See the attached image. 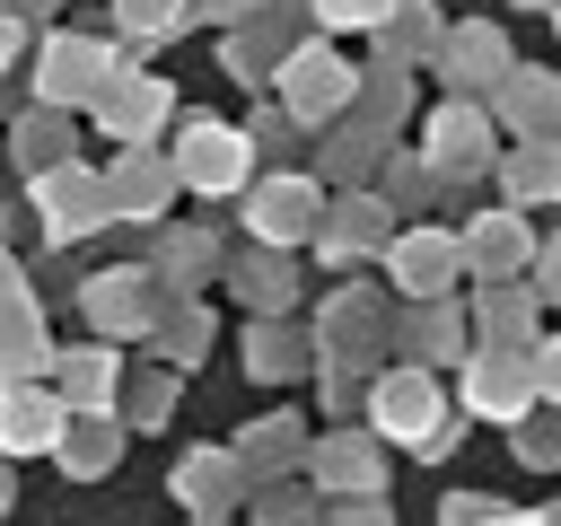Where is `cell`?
I'll return each mask as SVG.
<instances>
[{"mask_svg": "<svg viewBox=\"0 0 561 526\" xmlns=\"http://www.w3.org/2000/svg\"><path fill=\"white\" fill-rule=\"evenodd\" d=\"M167 167H175V184H184V193H237V184H245V167H254V140H245L237 123L193 114Z\"/></svg>", "mask_w": 561, "mask_h": 526, "instance_id": "6da1fadb", "label": "cell"}, {"mask_svg": "<svg viewBox=\"0 0 561 526\" xmlns=\"http://www.w3.org/2000/svg\"><path fill=\"white\" fill-rule=\"evenodd\" d=\"M35 210H44V237L53 245H79V237H96L114 219L105 175H88V167H35Z\"/></svg>", "mask_w": 561, "mask_h": 526, "instance_id": "7a4b0ae2", "label": "cell"}, {"mask_svg": "<svg viewBox=\"0 0 561 526\" xmlns=\"http://www.w3.org/2000/svg\"><path fill=\"white\" fill-rule=\"evenodd\" d=\"M298 465H307V482H316L324 500H377V491H386V456H377L368 430H333V438H316Z\"/></svg>", "mask_w": 561, "mask_h": 526, "instance_id": "3957f363", "label": "cell"}, {"mask_svg": "<svg viewBox=\"0 0 561 526\" xmlns=\"http://www.w3.org/2000/svg\"><path fill=\"white\" fill-rule=\"evenodd\" d=\"M88 105H96V123H105L114 140H149V132L175 114V88H167L158 70H123V61H114V70H105V88H96Z\"/></svg>", "mask_w": 561, "mask_h": 526, "instance_id": "277c9868", "label": "cell"}, {"mask_svg": "<svg viewBox=\"0 0 561 526\" xmlns=\"http://www.w3.org/2000/svg\"><path fill=\"white\" fill-rule=\"evenodd\" d=\"M465 412L473 421H526L535 412V377H526V351H465Z\"/></svg>", "mask_w": 561, "mask_h": 526, "instance_id": "5b68a950", "label": "cell"}, {"mask_svg": "<svg viewBox=\"0 0 561 526\" xmlns=\"http://www.w3.org/2000/svg\"><path fill=\"white\" fill-rule=\"evenodd\" d=\"M438 412H447V403H438V386H430L421 359H412V368H386V377L368 386V430L394 438V447H421V430H430Z\"/></svg>", "mask_w": 561, "mask_h": 526, "instance_id": "8992f818", "label": "cell"}, {"mask_svg": "<svg viewBox=\"0 0 561 526\" xmlns=\"http://www.w3.org/2000/svg\"><path fill=\"white\" fill-rule=\"evenodd\" d=\"M359 96V70H342L324 44H298L289 61H280V105L298 114V123H324V114H342Z\"/></svg>", "mask_w": 561, "mask_h": 526, "instance_id": "52a82bcc", "label": "cell"}, {"mask_svg": "<svg viewBox=\"0 0 561 526\" xmlns=\"http://www.w3.org/2000/svg\"><path fill=\"white\" fill-rule=\"evenodd\" d=\"M316 219H324V193H316L307 175H272V184L245 193V228H254L263 245H307Z\"/></svg>", "mask_w": 561, "mask_h": 526, "instance_id": "ba28073f", "label": "cell"}, {"mask_svg": "<svg viewBox=\"0 0 561 526\" xmlns=\"http://www.w3.org/2000/svg\"><path fill=\"white\" fill-rule=\"evenodd\" d=\"M61 421H70V403H61L44 377H18V386H0V456H53Z\"/></svg>", "mask_w": 561, "mask_h": 526, "instance_id": "9c48e42d", "label": "cell"}, {"mask_svg": "<svg viewBox=\"0 0 561 526\" xmlns=\"http://www.w3.org/2000/svg\"><path fill=\"white\" fill-rule=\"evenodd\" d=\"M386 272H394L403 298H447V281H456L465 263H456V237H447V228H394V237H386Z\"/></svg>", "mask_w": 561, "mask_h": 526, "instance_id": "30bf717a", "label": "cell"}, {"mask_svg": "<svg viewBox=\"0 0 561 526\" xmlns=\"http://www.w3.org/2000/svg\"><path fill=\"white\" fill-rule=\"evenodd\" d=\"M105 70H114L105 44H88V35H53V44H44V70H35V96H44V105H88V96L105 88Z\"/></svg>", "mask_w": 561, "mask_h": 526, "instance_id": "8fae6325", "label": "cell"}, {"mask_svg": "<svg viewBox=\"0 0 561 526\" xmlns=\"http://www.w3.org/2000/svg\"><path fill=\"white\" fill-rule=\"evenodd\" d=\"M175 500H184V517H228L254 482H245V465L228 456V447H193L184 465H175V482H167Z\"/></svg>", "mask_w": 561, "mask_h": 526, "instance_id": "7c38bea8", "label": "cell"}, {"mask_svg": "<svg viewBox=\"0 0 561 526\" xmlns=\"http://www.w3.org/2000/svg\"><path fill=\"white\" fill-rule=\"evenodd\" d=\"M394 237V210L377 202V193H342V202H324V219H316V245L333 254V263H359V254H377Z\"/></svg>", "mask_w": 561, "mask_h": 526, "instance_id": "4fadbf2b", "label": "cell"}, {"mask_svg": "<svg viewBox=\"0 0 561 526\" xmlns=\"http://www.w3.org/2000/svg\"><path fill=\"white\" fill-rule=\"evenodd\" d=\"M79 307H88V324H96V342H131V333H149V272H96L88 289H79Z\"/></svg>", "mask_w": 561, "mask_h": 526, "instance_id": "5bb4252c", "label": "cell"}, {"mask_svg": "<svg viewBox=\"0 0 561 526\" xmlns=\"http://www.w3.org/2000/svg\"><path fill=\"white\" fill-rule=\"evenodd\" d=\"M430 175H482L491 167V114L482 105H447L438 123H430V158H421Z\"/></svg>", "mask_w": 561, "mask_h": 526, "instance_id": "9a60e30c", "label": "cell"}, {"mask_svg": "<svg viewBox=\"0 0 561 526\" xmlns=\"http://www.w3.org/2000/svg\"><path fill=\"white\" fill-rule=\"evenodd\" d=\"M526 254H535V245H526V219H517V210H482V219L456 237V263H465L473 281H508Z\"/></svg>", "mask_w": 561, "mask_h": 526, "instance_id": "2e32d148", "label": "cell"}, {"mask_svg": "<svg viewBox=\"0 0 561 526\" xmlns=\"http://www.w3.org/2000/svg\"><path fill=\"white\" fill-rule=\"evenodd\" d=\"M114 377H123V359H114L105 342H88V351H53V395H61L70 412H114Z\"/></svg>", "mask_w": 561, "mask_h": 526, "instance_id": "e0dca14e", "label": "cell"}, {"mask_svg": "<svg viewBox=\"0 0 561 526\" xmlns=\"http://www.w3.org/2000/svg\"><path fill=\"white\" fill-rule=\"evenodd\" d=\"M53 456H61L70 482H96V473H114V456H123V421H114V412H70L61 438H53Z\"/></svg>", "mask_w": 561, "mask_h": 526, "instance_id": "ac0fdd59", "label": "cell"}, {"mask_svg": "<svg viewBox=\"0 0 561 526\" xmlns=\"http://www.w3.org/2000/svg\"><path fill=\"white\" fill-rule=\"evenodd\" d=\"M473 333H482V351H526V342H535V289H517V281H482V298H473Z\"/></svg>", "mask_w": 561, "mask_h": 526, "instance_id": "d6986e66", "label": "cell"}, {"mask_svg": "<svg viewBox=\"0 0 561 526\" xmlns=\"http://www.w3.org/2000/svg\"><path fill=\"white\" fill-rule=\"evenodd\" d=\"M167 193H175V167H167V158H140V140H131V158L105 175L114 219H158V210H167Z\"/></svg>", "mask_w": 561, "mask_h": 526, "instance_id": "ffe728a7", "label": "cell"}, {"mask_svg": "<svg viewBox=\"0 0 561 526\" xmlns=\"http://www.w3.org/2000/svg\"><path fill=\"white\" fill-rule=\"evenodd\" d=\"M228 456L245 465V482H280V473L307 456V430H298V412H272V421H254V430H245Z\"/></svg>", "mask_w": 561, "mask_h": 526, "instance_id": "44dd1931", "label": "cell"}, {"mask_svg": "<svg viewBox=\"0 0 561 526\" xmlns=\"http://www.w3.org/2000/svg\"><path fill=\"white\" fill-rule=\"evenodd\" d=\"M298 368H316V333H289V324H254L245 333V377H263V386H280V377H298Z\"/></svg>", "mask_w": 561, "mask_h": 526, "instance_id": "7402d4cb", "label": "cell"}, {"mask_svg": "<svg viewBox=\"0 0 561 526\" xmlns=\"http://www.w3.org/2000/svg\"><path fill=\"white\" fill-rule=\"evenodd\" d=\"M44 368H53V342H44V316H35V298H26V307L0 316V386L44 377Z\"/></svg>", "mask_w": 561, "mask_h": 526, "instance_id": "603a6c76", "label": "cell"}, {"mask_svg": "<svg viewBox=\"0 0 561 526\" xmlns=\"http://www.w3.org/2000/svg\"><path fill=\"white\" fill-rule=\"evenodd\" d=\"M438 70H447L456 88H491V79L508 70V44H500L491 26H456V35H447V53H438Z\"/></svg>", "mask_w": 561, "mask_h": 526, "instance_id": "cb8c5ba5", "label": "cell"}, {"mask_svg": "<svg viewBox=\"0 0 561 526\" xmlns=\"http://www.w3.org/2000/svg\"><path fill=\"white\" fill-rule=\"evenodd\" d=\"M237 298H245V307H263V316H272V307L289 316V298H298L289 245H263V254H245V263H237Z\"/></svg>", "mask_w": 561, "mask_h": 526, "instance_id": "d4e9b609", "label": "cell"}, {"mask_svg": "<svg viewBox=\"0 0 561 526\" xmlns=\"http://www.w3.org/2000/svg\"><path fill=\"white\" fill-rule=\"evenodd\" d=\"M508 202H517V210H526V202H561V140L526 132V149L508 158Z\"/></svg>", "mask_w": 561, "mask_h": 526, "instance_id": "484cf974", "label": "cell"}, {"mask_svg": "<svg viewBox=\"0 0 561 526\" xmlns=\"http://www.w3.org/2000/svg\"><path fill=\"white\" fill-rule=\"evenodd\" d=\"M491 96H500V114H508L517 132H543V123H561V88H552V79L500 70V79H491Z\"/></svg>", "mask_w": 561, "mask_h": 526, "instance_id": "4316f807", "label": "cell"}, {"mask_svg": "<svg viewBox=\"0 0 561 526\" xmlns=\"http://www.w3.org/2000/svg\"><path fill=\"white\" fill-rule=\"evenodd\" d=\"M403 342L421 351V368H430V359H465V316L438 307V298H421V316L403 324Z\"/></svg>", "mask_w": 561, "mask_h": 526, "instance_id": "83f0119b", "label": "cell"}, {"mask_svg": "<svg viewBox=\"0 0 561 526\" xmlns=\"http://www.w3.org/2000/svg\"><path fill=\"white\" fill-rule=\"evenodd\" d=\"M377 333H386V316H377L368 298L342 289V298L324 307V324H316V351H351V342H377Z\"/></svg>", "mask_w": 561, "mask_h": 526, "instance_id": "f1b7e54d", "label": "cell"}, {"mask_svg": "<svg viewBox=\"0 0 561 526\" xmlns=\"http://www.w3.org/2000/svg\"><path fill=\"white\" fill-rule=\"evenodd\" d=\"M210 263H219V254H210V237H167V245H158V272H149V281H167V289L184 298V289H193V272H210Z\"/></svg>", "mask_w": 561, "mask_h": 526, "instance_id": "f546056e", "label": "cell"}, {"mask_svg": "<svg viewBox=\"0 0 561 526\" xmlns=\"http://www.w3.org/2000/svg\"><path fill=\"white\" fill-rule=\"evenodd\" d=\"M254 526H316V500L307 491H280V482H254Z\"/></svg>", "mask_w": 561, "mask_h": 526, "instance_id": "4dcf8cb0", "label": "cell"}, {"mask_svg": "<svg viewBox=\"0 0 561 526\" xmlns=\"http://www.w3.org/2000/svg\"><path fill=\"white\" fill-rule=\"evenodd\" d=\"M508 430H517V465H535V473L561 465V421H543V403H535L526 421H508Z\"/></svg>", "mask_w": 561, "mask_h": 526, "instance_id": "1f68e13d", "label": "cell"}, {"mask_svg": "<svg viewBox=\"0 0 561 526\" xmlns=\"http://www.w3.org/2000/svg\"><path fill=\"white\" fill-rule=\"evenodd\" d=\"M61 149H70V132H61V105H44V114L18 132V158H26V167H61Z\"/></svg>", "mask_w": 561, "mask_h": 526, "instance_id": "d6a6232c", "label": "cell"}, {"mask_svg": "<svg viewBox=\"0 0 561 526\" xmlns=\"http://www.w3.org/2000/svg\"><path fill=\"white\" fill-rule=\"evenodd\" d=\"M158 342H167V359H175V368H193V359H202V342H210V324H202V307H167V324H158Z\"/></svg>", "mask_w": 561, "mask_h": 526, "instance_id": "836d02e7", "label": "cell"}, {"mask_svg": "<svg viewBox=\"0 0 561 526\" xmlns=\"http://www.w3.org/2000/svg\"><path fill=\"white\" fill-rule=\"evenodd\" d=\"M377 35H386L394 53H430V44H438V26H430V9H403V0L386 9V26H377Z\"/></svg>", "mask_w": 561, "mask_h": 526, "instance_id": "e575fe53", "label": "cell"}, {"mask_svg": "<svg viewBox=\"0 0 561 526\" xmlns=\"http://www.w3.org/2000/svg\"><path fill=\"white\" fill-rule=\"evenodd\" d=\"M368 158H377V140H368V132H333V149H324V167H333L342 184H359V175H368Z\"/></svg>", "mask_w": 561, "mask_h": 526, "instance_id": "d590c367", "label": "cell"}, {"mask_svg": "<svg viewBox=\"0 0 561 526\" xmlns=\"http://www.w3.org/2000/svg\"><path fill=\"white\" fill-rule=\"evenodd\" d=\"M167 403H175V377H140V386H131V403H123V412H131V421H140V430H158V421H167ZM131 421H123V430H131Z\"/></svg>", "mask_w": 561, "mask_h": 526, "instance_id": "8d00e7d4", "label": "cell"}, {"mask_svg": "<svg viewBox=\"0 0 561 526\" xmlns=\"http://www.w3.org/2000/svg\"><path fill=\"white\" fill-rule=\"evenodd\" d=\"M114 18H123L131 35H167V26L184 18V0H114Z\"/></svg>", "mask_w": 561, "mask_h": 526, "instance_id": "74e56055", "label": "cell"}, {"mask_svg": "<svg viewBox=\"0 0 561 526\" xmlns=\"http://www.w3.org/2000/svg\"><path fill=\"white\" fill-rule=\"evenodd\" d=\"M526 377H535V403H561V342H526Z\"/></svg>", "mask_w": 561, "mask_h": 526, "instance_id": "f35d334b", "label": "cell"}, {"mask_svg": "<svg viewBox=\"0 0 561 526\" xmlns=\"http://www.w3.org/2000/svg\"><path fill=\"white\" fill-rule=\"evenodd\" d=\"M394 0H316V26H386Z\"/></svg>", "mask_w": 561, "mask_h": 526, "instance_id": "ab89813d", "label": "cell"}, {"mask_svg": "<svg viewBox=\"0 0 561 526\" xmlns=\"http://www.w3.org/2000/svg\"><path fill=\"white\" fill-rule=\"evenodd\" d=\"M482 508H491V491H456V500L438 508V526H482Z\"/></svg>", "mask_w": 561, "mask_h": 526, "instance_id": "60d3db41", "label": "cell"}, {"mask_svg": "<svg viewBox=\"0 0 561 526\" xmlns=\"http://www.w3.org/2000/svg\"><path fill=\"white\" fill-rule=\"evenodd\" d=\"M324 526H394V517H386V508H377V500H342V508H333V517H324Z\"/></svg>", "mask_w": 561, "mask_h": 526, "instance_id": "b9f144b4", "label": "cell"}, {"mask_svg": "<svg viewBox=\"0 0 561 526\" xmlns=\"http://www.w3.org/2000/svg\"><path fill=\"white\" fill-rule=\"evenodd\" d=\"M9 307H26V272L0 254V316H9Z\"/></svg>", "mask_w": 561, "mask_h": 526, "instance_id": "7bdbcfd3", "label": "cell"}, {"mask_svg": "<svg viewBox=\"0 0 561 526\" xmlns=\"http://www.w3.org/2000/svg\"><path fill=\"white\" fill-rule=\"evenodd\" d=\"M535 272H543V281H535V289H543V298H561V237H552V245H543V254H535Z\"/></svg>", "mask_w": 561, "mask_h": 526, "instance_id": "ee69618b", "label": "cell"}, {"mask_svg": "<svg viewBox=\"0 0 561 526\" xmlns=\"http://www.w3.org/2000/svg\"><path fill=\"white\" fill-rule=\"evenodd\" d=\"M482 526H543L535 508H482Z\"/></svg>", "mask_w": 561, "mask_h": 526, "instance_id": "f6af8a7d", "label": "cell"}, {"mask_svg": "<svg viewBox=\"0 0 561 526\" xmlns=\"http://www.w3.org/2000/svg\"><path fill=\"white\" fill-rule=\"evenodd\" d=\"M193 9H202V18H245L254 0H193Z\"/></svg>", "mask_w": 561, "mask_h": 526, "instance_id": "bcb514c9", "label": "cell"}, {"mask_svg": "<svg viewBox=\"0 0 561 526\" xmlns=\"http://www.w3.org/2000/svg\"><path fill=\"white\" fill-rule=\"evenodd\" d=\"M9 53H18V18L0 9V61H9Z\"/></svg>", "mask_w": 561, "mask_h": 526, "instance_id": "7dc6e473", "label": "cell"}, {"mask_svg": "<svg viewBox=\"0 0 561 526\" xmlns=\"http://www.w3.org/2000/svg\"><path fill=\"white\" fill-rule=\"evenodd\" d=\"M193 526H228V517H193Z\"/></svg>", "mask_w": 561, "mask_h": 526, "instance_id": "c3c4849f", "label": "cell"}, {"mask_svg": "<svg viewBox=\"0 0 561 526\" xmlns=\"http://www.w3.org/2000/svg\"><path fill=\"white\" fill-rule=\"evenodd\" d=\"M0 526H9V491H0Z\"/></svg>", "mask_w": 561, "mask_h": 526, "instance_id": "681fc988", "label": "cell"}]
</instances>
